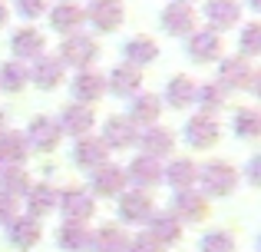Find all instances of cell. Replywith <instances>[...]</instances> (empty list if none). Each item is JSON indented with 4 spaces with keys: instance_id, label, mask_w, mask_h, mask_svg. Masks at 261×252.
<instances>
[{
    "instance_id": "9",
    "label": "cell",
    "mask_w": 261,
    "mask_h": 252,
    "mask_svg": "<svg viewBox=\"0 0 261 252\" xmlns=\"http://www.w3.org/2000/svg\"><path fill=\"white\" fill-rule=\"evenodd\" d=\"M60 140H63V133H60L57 120L50 117H33L30 126H27V146L40 149V153H53L60 146Z\"/></svg>"
},
{
    "instance_id": "26",
    "label": "cell",
    "mask_w": 261,
    "mask_h": 252,
    "mask_svg": "<svg viewBox=\"0 0 261 252\" xmlns=\"http://www.w3.org/2000/svg\"><path fill=\"white\" fill-rule=\"evenodd\" d=\"M122 57H126L129 66H149L155 57H159V47H155L152 37H129L126 43H122Z\"/></svg>"
},
{
    "instance_id": "42",
    "label": "cell",
    "mask_w": 261,
    "mask_h": 252,
    "mask_svg": "<svg viewBox=\"0 0 261 252\" xmlns=\"http://www.w3.org/2000/svg\"><path fill=\"white\" fill-rule=\"evenodd\" d=\"M13 219H17V199L0 193V226H10Z\"/></svg>"
},
{
    "instance_id": "16",
    "label": "cell",
    "mask_w": 261,
    "mask_h": 252,
    "mask_svg": "<svg viewBox=\"0 0 261 252\" xmlns=\"http://www.w3.org/2000/svg\"><path fill=\"white\" fill-rule=\"evenodd\" d=\"M43 47H46V37L33 27H20L17 33L10 37V50H13V60L27 63V60H37L43 57Z\"/></svg>"
},
{
    "instance_id": "33",
    "label": "cell",
    "mask_w": 261,
    "mask_h": 252,
    "mask_svg": "<svg viewBox=\"0 0 261 252\" xmlns=\"http://www.w3.org/2000/svg\"><path fill=\"white\" fill-rule=\"evenodd\" d=\"M126 233H119L116 226H102L96 233H89V249L93 252H126Z\"/></svg>"
},
{
    "instance_id": "47",
    "label": "cell",
    "mask_w": 261,
    "mask_h": 252,
    "mask_svg": "<svg viewBox=\"0 0 261 252\" xmlns=\"http://www.w3.org/2000/svg\"><path fill=\"white\" fill-rule=\"evenodd\" d=\"M172 4H192V0H172Z\"/></svg>"
},
{
    "instance_id": "38",
    "label": "cell",
    "mask_w": 261,
    "mask_h": 252,
    "mask_svg": "<svg viewBox=\"0 0 261 252\" xmlns=\"http://www.w3.org/2000/svg\"><path fill=\"white\" fill-rule=\"evenodd\" d=\"M238 57H258L261 53V24H245L242 27V37H238Z\"/></svg>"
},
{
    "instance_id": "12",
    "label": "cell",
    "mask_w": 261,
    "mask_h": 252,
    "mask_svg": "<svg viewBox=\"0 0 261 252\" xmlns=\"http://www.w3.org/2000/svg\"><path fill=\"white\" fill-rule=\"evenodd\" d=\"M126 182H133L139 193H149L152 186H159L162 182L159 159H152V156H136V159L129 163V169H126Z\"/></svg>"
},
{
    "instance_id": "8",
    "label": "cell",
    "mask_w": 261,
    "mask_h": 252,
    "mask_svg": "<svg viewBox=\"0 0 261 252\" xmlns=\"http://www.w3.org/2000/svg\"><path fill=\"white\" fill-rule=\"evenodd\" d=\"M70 93H73V103H83V106H93L96 100H102L106 93V77L96 70H76L70 83Z\"/></svg>"
},
{
    "instance_id": "14",
    "label": "cell",
    "mask_w": 261,
    "mask_h": 252,
    "mask_svg": "<svg viewBox=\"0 0 261 252\" xmlns=\"http://www.w3.org/2000/svg\"><path fill=\"white\" fill-rule=\"evenodd\" d=\"M218 136H222V129H218V123L208 117V113H195V117L185 123V143L195 149H208L218 143Z\"/></svg>"
},
{
    "instance_id": "29",
    "label": "cell",
    "mask_w": 261,
    "mask_h": 252,
    "mask_svg": "<svg viewBox=\"0 0 261 252\" xmlns=\"http://www.w3.org/2000/svg\"><path fill=\"white\" fill-rule=\"evenodd\" d=\"M27 209H30L33 219L50 216L53 209H57V189H53L50 182H37V186H30V189H27Z\"/></svg>"
},
{
    "instance_id": "15",
    "label": "cell",
    "mask_w": 261,
    "mask_h": 252,
    "mask_svg": "<svg viewBox=\"0 0 261 252\" xmlns=\"http://www.w3.org/2000/svg\"><path fill=\"white\" fill-rule=\"evenodd\" d=\"M57 126H60V133H70V136H89V129L96 126L93 106H83V103L63 106V113H60Z\"/></svg>"
},
{
    "instance_id": "22",
    "label": "cell",
    "mask_w": 261,
    "mask_h": 252,
    "mask_svg": "<svg viewBox=\"0 0 261 252\" xmlns=\"http://www.w3.org/2000/svg\"><path fill=\"white\" fill-rule=\"evenodd\" d=\"M106 156H109V149H106V143H102L99 136H80L76 146H73V163H76V166H83V169L102 166V163H106Z\"/></svg>"
},
{
    "instance_id": "43",
    "label": "cell",
    "mask_w": 261,
    "mask_h": 252,
    "mask_svg": "<svg viewBox=\"0 0 261 252\" xmlns=\"http://www.w3.org/2000/svg\"><path fill=\"white\" fill-rule=\"evenodd\" d=\"M258 169H261V163H258V159H251V163H248V179L255 182V186L261 182V179H258Z\"/></svg>"
},
{
    "instance_id": "31",
    "label": "cell",
    "mask_w": 261,
    "mask_h": 252,
    "mask_svg": "<svg viewBox=\"0 0 261 252\" xmlns=\"http://www.w3.org/2000/svg\"><path fill=\"white\" fill-rule=\"evenodd\" d=\"M159 100H169L172 110H185V106L195 103V83H192L189 77H172L169 86H166V93H162Z\"/></svg>"
},
{
    "instance_id": "4",
    "label": "cell",
    "mask_w": 261,
    "mask_h": 252,
    "mask_svg": "<svg viewBox=\"0 0 261 252\" xmlns=\"http://www.w3.org/2000/svg\"><path fill=\"white\" fill-rule=\"evenodd\" d=\"M83 13H86V20L99 33L119 30V24L126 20V7H122V0H89V7Z\"/></svg>"
},
{
    "instance_id": "13",
    "label": "cell",
    "mask_w": 261,
    "mask_h": 252,
    "mask_svg": "<svg viewBox=\"0 0 261 252\" xmlns=\"http://www.w3.org/2000/svg\"><path fill=\"white\" fill-rule=\"evenodd\" d=\"M136 136H139V129H136V123L129 117H109L102 123L99 140L106 143V149H129V146H136Z\"/></svg>"
},
{
    "instance_id": "17",
    "label": "cell",
    "mask_w": 261,
    "mask_h": 252,
    "mask_svg": "<svg viewBox=\"0 0 261 252\" xmlns=\"http://www.w3.org/2000/svg\"><path fill=\"white\" fill-rule=\"evenodd\" d=\"M30 70V83L37 86V90H57L60 83H63V63H60L57 57H37L33 60V66H27Z\"/></svg>"
},
{
    "instance_id": "28",
    "label": "cell",
    "mask_w": 261,
    "mask_h": 252,
    "mask_svg": "<svg viewBox=\"0 0 261 252\" xmlns=\"http://www.w3.org/2000/svg\"><path fill=\"white\" fill-rule=\"evenodd\" d=\"M27 136L20 133V129H4L0 133V163H7V166H23V159L30 153H27Z\"/></svg>"
},
{
    "instance_id": "10",
    "label": "cell",
    "mask_w": 261,
    "mask_h": 252,
    "mask_svg": "<svg viewBox=\"0 0 261 252\" xmlns=\"http://www.w3.org/2000/svg\"><path fill=\"white\" fill-rule=\"evenodd\" d=\"M159 24L162 30L169 33V37H189V33H195V10H192L189 4H169L166 10L159 13Z\"/></svg>"
},
{
    "instance_id": "48",
    "label": "cell",
    "mask_w": 261,
    "mask_h": 252,
    "mask_svg": "<svg viewBox=\"0 0 261 252\" xmlns=\"http://www.w3.org/2000/svg\"><path fill=\"white\" fill-rule=\"evenodd\" d=\"M0 166H4V163H0Z\"/></svg>"
},
{
    "instance_id": "18",
    "label": "cell",
    "mask_w": 261,
    "mask_h": 252,
    "mask_svg": "<svg viewBox=\"0 0 261 252\" xmlns=\"http://www.w3.org/2000/svg\"><path fill=\"white\" fill-rule=\"evenodd\" d=\"M93 193L96 196H122L126 193V169L102 163L93 169Z\"/></svg>"
},
{
    "instance_id": "24",
    "label": "cell",
    "mask_w": 261,
    "mask_h": 252,
    "mask_svg": "<svg viewBox=\"0 0 261 252\" xmlns=\"http://www.w3.org/2000/svg\"><path fill=\"white\" fill-rule=\"evenodd\" d=\"M159 113H162V100L155 97V93H136V97H129V120H133V123L155 126Z\"/></svg>"
},
{
    "instance_id": "1",
    "label": "cell",
    "mask_w": 261,
    "mask_h": 252,
    "mask_svg": "<svg viewBox=\"0 0 261 252\" xmlns=\"http://www.w3.org/2000/svg\"><path fill=\"white\" fill-rule=\"evenodd\" d=\"M96 57H99V47H96L93 37H86V33H70V37H63V43H60V63L63 66H73V70H93Z\"/></svg>"
},
{
    "instance_id": "6",
    "label": "cell",
    "mask_w": 261,
    "mask_h": 252,
    "mask_svg": "<svg viewBox=\"0 0 261 252\" xmlns=\"http://www.w3.org/2000/svg\"><path fill=\"white\" fill-rule=\"evenodd\" d=\"M189 60L192 63H215V60H222V37H218L215 30H195L189 33Z\"/></svg>"
},
{
    "instance_id": "34",
    "label": "cell",
    "mask_w": 261,
    "mask_h": 252,
    "mask_svg": "<svg viewBox=\"0 0 261 252\" xmlns=\"http://www.w3.org/2000/svg\"><path fill=\"white\" fill-rule=\"evenodd\" d=\"M27 83H30V70H27V63H20V60H7V63H0V90L20 93Z\"/></svg>"
},
{
    "instance_id": "35",
    "label": "cell",
    "mask_w": 261,
    "mask_h": 252,
    "mask_svg": "<svg viewBox=\"0 0 261 252\" xmlns=\"http://www.w3.org/2000/svg\"><path fill=\"white\" fill-rule=\"evenodd\" d=\"M27 189H30V176L23 166H0V193L17 199V196H27Z\"/></svg>"
},
{
    "instance_id": "2",
    "label": "cell",
    "mask_w": 261,
    "mask_h": 252,
    "mask_svg": "<svg viewBox=\"0 0 261 252\" xmlns=\"http://www.w3.org/2000/svg\"><path fill=\"white\" fill-rule=\"evenodd\" d=\"M218 83L225 90H258V70L245 57H225L218 63Z\"/></svg>"
},
{
    "instance_id": "3",
    "label": "cell",
    "mask_w": 261,
    "mask_h": 252,
    "mask_svg": "<svg viewBox=\"0 0 261 252\" xmlns=\"http://www.w3.org/2000/svg\"><path fill=\"white\" fill-rule=\"evenodd\" d=\"M198 179H202L205 196H231L238 186V169L222 163V159H215V163H205L198 169Z\"/></svg>"
},
{
    "instance_id": "11",
    "label": "cell",
    "mask_w": 261,
    "mask_h": 252,
    "mask_svg": "<svg viewBox=\"0 0 261 252\" xmlns=\"http://www.w3.org/2000/svg\"><path fill=\"white\" fill-rule=\"evenodd\" d=\"M202 13L208 20V30H215V33L231 30V27L242 24V4L238 0H208Z\"/></svg>"
},
{
    "instance_id": "25",
    "label": "cell",
    "mask_w": 261,
    "mask_h": 252,
    "mask_svg": "<svg viewBox=\"0 0 261 252\" xmlns=\"http://www.w3.org/2000/svg\"><path fill=\"white\" fill-rule=\"evenodd\" d=\"M40 233H43V229H40V222L33 219V216H17V219L10 222V226H7V236H10V246L13 249H33L40 242Z\"/></svg>"
},
{
    "instance_id": "37",
    "label": "cell",
    "mask_w": 261,
    "mask_h": 252,
    "mask_svg": "<svg viewBox=\"0 0 261 252\" xmlns=\"http://www.w3.org/2000/svg\"><path fill=\"white\" fill-rule=\"evenodd\" d=\"M231 126H235L238 136H245V140H255L261 133V117L258 110H251V106H242V110H235V120H231Z\"/></svg>"
},
{
    "instance_id": "19",
    "label": "cell",
    "mask_w": 261,
    "mask_h": 252,
    "mask_svg": "<svg viewBox=\"0 0 261 252\" xmlns=\"http://www.w3.org/2000/svg\"><path fill=\"white\" fill-rule=\"evenodd\" d=\"M136 143H139L142 156H152V159H162V156L172 153L175 146V136L169 133L166 126H146L139 136H136Z\"/></svg>"
},
{
    "instance_id": "46",
    "label": "cell",
    "mask_w": 261,
    "mask_h": 252,
    "mask_svg": "<svg viewBox=\"0 0 261 252\" xmlns=\"http://www.w3.org/2000/svg\"><path fill=\"white\" fill-rule=\"evenodd\" d=\"M4 123H7V117H4V113H0V133H4V129H7Z\"/></svg>"
},
{
    "instance_id": "39",
    "label": "cell",
    "mask_w": 261,
    "mask_h": 252,
    "mask_svg": "<svg viewBox=\"0 0 261 252\" xmlns=\"http://www.w3.org/2000/svg\"><path fill=\"white\" fill-rule=\"evenodd\" d=\"M202 252H235V239H231L225 229H212V233L202 236Z\"/></svg>"
},
{
    "instance_id": "21",
    "label": "cell",
    "mask_w": 261,
    "mask_h": 252,
    "mask_svg": "<svg viewBox=\"0 0 261 252\" xmlns=\"http://www.w3.org/2000/svg\"><path fill=\"white\" fill-rule=\"evenodd\" d=\"M119 216H122L126 222H133V226L149 222V219L155 216L149 193H139V189H133V193H122V196H119Z\"/></svg>"
},
{
    "instance_id": "44",
    "label": "cell",
    "mask_w": 261,
    "mask_h": 252,
    "mask_svg": "<svg viewBox=\"0 0 261 252\" xmlns=\"http://www.w3.org/2000/svg\"><path fill=\"white\" fill-rule=\"evenodd\" d=\"M7 20H10V7H7V4H4V0H0V27H4V24H7Z\"/></svg>"
},
{
    "instance_id": "32",
    "label": "cell",
    "mask_w": 261,
    "mask_h": 252,
    "mask_svg": "<svg viewBox=\"0 0 261 252\" xmlns=\"http://www.w3.org/2000/svg\"><path fill=\"white\" fill-rule=\"evenodd\" d=\"M57 242L63 252H86L89 249V229L83 222H63L57 233Z\"/></svg>"
},
{
    "instance_id": "7",
    "label": "cell",
    "mask_w": 261,
    "mask_h": 252,
    "mask_svg": "<svg viewBox=\"0 0 261 252\" xmlns=\"http://www.w3.org/2000/svg\"><path fill=\"white\" fill-rule=\"evenodd\" d=\"M83 24H86V13L76 0H60V4L50 7V30L70 37V33H80Z\"/></svg>"
},
{
    "instance_id": "45",
    "label": "cell",
    "mask_w": 261,
    "mask_h": 252,
    "mask_svg": "<svg viewBox=\"0 0 261 252\" xmlns=\"http://www.w3.org/2000/svg\"><path fill=\"white\" fill-rule=\"evenodd\" d=\"M248 7H251V10L258 13V10H261V0H248Z\"/></svg>"
},
{
    "instance_id": "27",
    "label": "cell",
    "mask_w": 261,
    "mask_h": 252,
    "mask_svg": "<svg viewBox=\"0 0 261 252\" xmlns=\"http://www.w3.org/2000/svg\"><path fill=\"white\" fill-rule=\"evenodd\" d=\"M146 236H152L162 249H166V246H175V242L182 239V222H178L172 213H159V216H152V219H149V233Z\"/></svg>"
},
{
    "instance_id": "23",
    "label": "cell",
    "mask_w": 261,
    "mask_h": 252,
    "mask_svg": "<svg viewBox=\"0 0 261 252\" xmlns=\"http://www.w3.org/2000/svg\"><path fill=\"white\" fill-rule=\"evenodd\" d=\"M139 86H142V73L136 70V66H129V63L109 70V77H106V90L116 93V97H122V100H126V97H136V93H139Z\"/></svg>"
},
{
    "instance_id": "20",
    "label": "cell",
    "mask_w": 261,
    "mask_h": 252,
    "mask_svg": "<svg viewBox=\"0 0 261 252\" xmlns=\"http://www.w3.org/2000/svg\"><path fill=\"white\" fill-rule=\"evenodd\" d=\"M172 206H175L172 216L178 222H182V219L185 222H202L205 216H208V199H205L202 193H192V189H178Z\"/></svg>"
},
{
    "instance_id": "30",
    "label": "cell",
    "mask_w": 261,
    "mask_h": 252,
    "mask_svg": "<svg viewBox=\"0 0 261 252\" xmlns=\"http://www.w3.org/2000/svg\"><path fill=\"white\" fill-rule=\"evenodd\" d=\"M198 179V166L192 159H172L162 169V182H172L175 193L178 189H192V182Z\"/></svg>"
},
{
    "instance_id": "36",
    "label": "cell",
    "mask_w": 261,
    "mask_h": 252,
    "mask_svg": "<svg viewBox=\"0 0 261 252\" xmlns=\"http://www.w3.org/2000/svg\"><path fill=\"white\" fill-rule=\"evenodd\" d=\"M225 86L222 83H202L195 86V103L202 106V113H212V110H222L225 106Z\"/></svg>"
},
{
    "instance_id": "5",
    "label": "cell",
    "mask_w": 261,
    "mask_h": 252,
    "mask_svg": "<svg viewBox=\"0 0 261 252\" xmlns=\"http://www.w3.org/2000/svg\"><path fill=\"white\" fill-rule=\"evenodd\" d=\"M57 209L66 216V222H86L96 213L93 196L86 189H76V186H66L63 193H57Z\"/></svg>"
},
{
    "instance_id": "41",
    "label": "cell",
    "mask_w": 261,
    "mask_h": 252,
    "mask_svg": "<svg viewBox=\"0 0 261 252\" xmlns=\"http://www.w3.org/2000/svg\"><path fill=\"white\" fill-rule=\"evenodd\" d=\"M126 252H162V246L152 239V236L142 233V236H136L133 242H126Z\"/></svg>"
},
{
    "instance_id": "40",
    "label": "cell",
    "mask_w": 261,
    "mask_h": 252,
    "mask_svg": "<svg viewBox=\"0 0 261 252\" xmlns=\"http://www.w3.org/2000/svg\"><path fill=\"white\" fill-rule=\"evenodd\" d=\"M13 7L23 20H37L46 13V0H13Z\"/></svg>"
}]
</instances>
